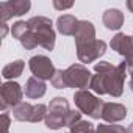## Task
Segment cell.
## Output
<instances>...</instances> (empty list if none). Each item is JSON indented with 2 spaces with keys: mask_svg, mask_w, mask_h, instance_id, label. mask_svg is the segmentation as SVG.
<instances>
[{
  "mask_svg": "<svg viewBox=\"0 0 133 133\" xmlns=\"http://www.w3.org/2000/svg\"><path fill=\"white\" fill-rule=\"evenodd\" d=\"M30 30L36 35L38 42L45 50H53L55 47V31L52 28V21L45 16H35L27 21Z\"/></svg>",
  "mask_w": 133,
  "mask_h": 133,
  "instance_id": "3957f363",
  "label": "cell"
},
{
  "mask_svg": "<svg viewBox=\"0 0 133 133\" xmlns=\"http://www.w3.org/2000/svg\"><path fill=\"white\" fill-rule=\"evenodd\" d=\"M27 31H28V22H25V21H17V22L13 24V27H11V35H13V38H16L17 41H21V38H22Z\"/></svg>",
  "mask_w": 133,
  "mask_h": 133,
  "instance_id": "d6986e66",
  "label": "cell"
},
{
  "mask_svg": "<svg viewBox=\"0 0 133 133\" xmlns=\"http://www.w3.org/2000/svg\"><path fill=\"white\" fill-rule=\"evenodd\" d=\"M24 91L19 83L16 82H5L0 88V108L5 113L10 108H16L19 103H22Z\"/></svg>",
  "mask_w": 133,
  "mask_h": 133,
  "instance_id": "52a82bcc",
  "label": "cell"
},
{
  "mask_svg": "<svg viewBox=\"0 0 133 133\" xmlns=\"http://www.w3.org/2000/svg\"><path fill=\"white\" fill-rule=\"evenodd\" d=\"M96 75H92L89 88L96 94H110L113 97H121L124 91V80L127 63H121L119 66H113L108 61L96 63L94 66Z\"/></svg>",
  "mask_w": 133,
  "mask_h": 133,
  "instance_id": "6da1fadb",
  "label": "cell"
},
{
  "mask_svg": "<svg viewBox=\"0 0 133 133\" xmlns=\"http://www.w3.org/2000/svg\"><path fill=\"white\" fill-rule=\"evenodd\" d=\"M75 39V45H82V44H88L96 41V28L92 25V22L89 21H80L78 28L74 35Z\"/></svg>",
  "mask_w": 133,
  "mask_h": 133,
  "instance_id": "7c38bea8",
  "label": "cell"
},
{
  "mask_svg": "<svg viewBox=\"0 0 133 133\" xmlns=\"http://www.w3.org/2000/svg\"><path fill=\"white\" fill-rule=\"evenodd\" d=\"M105 52H107V42L99 41V39L88 42V44L77 45V56L82 63H86V64L99 59Z\"/></svg>",
  "mask_w": 133,
  "mask_h": 133,
  "instance_id": "9c48e42d",
  "label": "cell"
},
{
  "mask_svg": "<svg viewBox=\"0 0 133 133\" xmlns=\"http://www.w3.org/2000/svg\"><path fill=\"white\" fill-rule=\"evenodd\" d=\"M72 2H68V3H61V2H58V0H55L53 2V6L56 8V10H69V8H72Z\"/></svg>",
  "mask_w": 133,
  "mask_h": 133,
  "instance_id": "cb8c5ba5",
  "label": "cell"
},
{
  "mask_svg": "<svg viewBox=\"0 0 133 133\" xmlns=\"http://www.w3.org/2000/svg\"><path fill=\"white\" fill-rule=\"evenodd\" d=\"M47 91V86L44 80H39L36 77H30L25 83V96L28 99H41Z\"/></svg>",
  "mask_w": 133,
  "mask_h": 133,
  "instance_id": "2e32d148",
  "label": "cell"
},
{
  "mask_svg": "<svg viewBox=\"0 0 133 133\" xmlns=\"http://www.w3.org/2000/svg\"><path fill=\"white\" fill-rule=\"evenodd\" d=\"M45 127L50 130H59L61 127H72L82 121V113L71 110L69 102L64 97H55L49 103L45 116Z\"/></svg>",
  "mask_w": 133,
  "mask_h": 133,
  "instance_id": "7a4b0ae2",
  "label": "cell"
},
{
  "mask_svg": "<svg viewBox=\"0 0 133 133\" xmlns=\"http://www.w3.org/2000/svg\"><path fill=\"white\" fill-rule=\"evenodd\" d=\"M47 111H49V108L44 103L31 105V103L22 102L16 108H13V116L16 121H21V122H39V121L45 119Z\"/></svg>",
  "mask_w": 133,
  "mask_h": 133,
  "instance_id": "8992f818",
  "label": "cell"
},
{
  "mask_svg": "<svg viewBox=\"0 0 133 133\" xmlns=\"http://www.w3.org/2000/svg\"><path fill=\"white\" fill-rule=\"evenodd\" d=\"M28 66H30L31 74L39 80H52V77L55 75V71H56L53 68V63L50 61V58H47L44 55L31 56L28 61Z\"/></svg>",
  "mask_w": 133,
  "mask_h": 133,
  "instance_id": "ba28073f",
  "label": "cell"
},
{
  "mask_svg": "<svg viewBox=\"0 0 133 133\" xmlns=\"http://www.w3.org/2000/svg\"><path fill=\"white\" fill-rule=\"evenodd\" d=\"M125 63H127V69H128V72H130V75H131V74H133V56L127 58Z\"/></svg>",
  "mask_w": 133,
  "mask_h": 133,
  "instance_id": "d4e9b609",
  "label": "cell"
},
{
  "mask_svg": "<svg viewBox=\"0 0 133 133\" xmlns=\"http://www.w3.org/2000/svg\"><path fill=\"white\" fill-rule=\"evenodd\" d=\"M21 44H22V47L24 49H27V50H33L35 47H38L39 45V42H38V38H36V35L30 30V27H28V31L21 38V41H19Z\"/></svg>",
  "mask_w": 133,
  "mask_h": 133,
  "instance_id": "ac0fdd59",
  "label": "cell"
},
{
  "mask_svg": "<svg viewBox=\"0 0 133 133\" xmlns=\"http://www.w3.org/2000/svg\"><path fill=\"white\" fill-rule=\"evenodd\" d=\"M31 3L28 0H11V2H2L0 3V21L5 22L11 17H17L25 14L30 10Z\"/></svg>",
  "mask_w": 133,
  "mask_h": 133,
  "instance_id": "30bf717a",
  "label": "cell"
},
{
  "mask_svg": "<svg viewBox=\"0 0 133 133\" xmlns=\"http://www.w3.org/2000/svg\"><path fill=\"white\" fill-rule=\"evenodd\" d=\"M0 27H2V35H0V38H5L6 33H8V25L5 22H2V25H0Z\"/></svg>",
  "mask_w": 133,
  "mask_h": 133,
  "instance_id": "484cf974",
  "label": "cell"
},
{
  "mask_svg": "<svg viewBox=\"0 0 133 133\" xmlns=\"http://www.w3.org/2000/svg\"><path fill=\"white\" fill-rule=\"evenodd\" d=\"M110 45L119 55L125 56V59L133 56V36H127L124 33H117L116 36H113Z\"/></svg>",
  "mask_w": 133,
  "mask_h": 133,
  "instance_id": "8fae6325",
  "label": "cell"
},
{
  "mask_svg": "<svg viewBox=\"0 0 133 133\" xmlns=\"http://www.w3.org/2000/svg\"><path fill=\"white\" fill-rule=\"evenodd\" d=\"M0 121H2V130L3 133H10V116L6 113H2V117H0Z\"/></svg>",
  "mask_w": 133,
  "mask_h": 133,
  "instance_id": "603a6c76",
  "label": "cell"
},
{
  "mask_svg": "<svg viewBox=\"0 0 133 133\" xmlns=\"http://www.w3.org/2000/svg\"><path fill=\"white\" fill-rule=\"evenodd\" d=\"M96 133H127V130L122 127V125H110V124H102V125H97L96 128Z\"/></svg>",
  "mask_w": 133,
  "mask_h": 133,
  "instance_id": "44dd1931",
  "label": "cell"
},
{
  "mask_svg": "<svg viewBox=\"0 0 133 133\" xmlns=\"http://www.w3.org/2000/svg\"><path fill=\"white\" fill-rule=\"evenodd\" d=\"M128 86H130V89H131V92H133V74H131V78H130V83H128Z\"/></svg>",
  "mask_w": 133,
  "mask_h": 133,
  "instance_id": "83f0119b",
  "label": "cell"
},
{
  "mask_svg": "<svg viewBox=\"0 0 133 133\" xmlns=\"http://www.w3.org/2000/svg\"><path fill=\"white\" fill-rule=\"evenodd\" d=\"M71 133H96V128L88 121H80L71 127Z\"/></svg>",
  "mask_w": 133,
  "mask_h": 133,
  "instance_id": "ffe728a7",
  "label": "cell"
},
{
  "mask_svg": "<svg viewBox=\"0 0 133 133\" xmlns=\"http://www.w3.org/2000/svg\"><path fill=\"white\" fill-rule=\"evenodd\" d=\"M92 75L89 72V69L86 66L75 63L72 66H69L64 71V82H66V88H78V89H85L91 85Z\"/></svg>",
  "mask_w": 133,
  "mask_h": 133,
  "instance_id": "5b68a950",
  "label": "cell"
},
{
  "mask_svg": "<svg viewBox=\"0 0 133 133\" xmlns=\"http://www.w3.org/2000/svg\"><path fill=\"white\" fill-rule=\"evenodd\" d=\"M102 22L108 30H119L124 25V14L121 10L116 8H110L103 13L102 16Z\"/></svg>",
  "mask_w": 133,
  "mask_h": 133,
  "instance_id": "9a60e30c",
  "label": "cell"
},
{
  "mask_svg": "<svg viewBox=\"0 0 133 133\" xmlns=\"http://www.w3.org/2000/svg\"><path fill=\"white\" fill-rule=\"evenodd\" d=\"M74 100L75 105L78 107V110L83 114H88L92 119H100L102 117V110L105 102L100 100L99 97H96L92 92L86 91V89H78L74 94Z\"/></svg>",
  "mask_w": 133,
  "mask_h": 133,
  "instance_id": "277c9868",
  "label": "cell"
},
{
  "mask_svg": "<svg viewBox=\"0 0 133 133\" xmlns=\"http://www.w3.org/2000/svg\"><path fill=\"white\" fill-rule=\"evenodd\" d=\"M127 116V108L121 103H113V102H105L103 110H102V119L107 122H119L125 119Z\"/></svg>",
  "mask_w": 133,
  "mask_h": 133,
  "instance_id": "4fadbf2b",
  "label": "cell"
},
{
  "mask_svg": "<svg viewBox=\"0 0 133 133\" xmlns=\"http://www.w3.org/2000/svg\"><path fill=\"white\" fill-rule=\"evenodd\" d=\"M78 24H80V21L75 16H72V14H63L56 21V28L64 36H74L75 31H77V28H78Z\"/></svg>",
  "mask_w": 133,
  "mask_h": 133,
  "instance_id": "5bb4252c",
  "label": "cell"
},
{
  "mask_svg": "<svg viewBox=\"0 0 133 133\" xmlns=\"http://www.w3.org/2000/svg\"><path fill=\"white\" fill-rule=\"evenodd\" d=\"M22 71H24V61L22 59H16L13 63H8L2 69V77L5 80H13V78L21 77Z\"/></svg>",
  "mask_w": 133,
  "mask_h": 133,
  "instance_id": "e0dca14e",
  "label": "cell"
},
{
  "mask_svg": "<svg viewBox=\"0 0 133 133\" xmlns=\"http://www.w3.org/2000/svg\"><path fill=\"white\" fill-rule=\"evenodd\" d=\"M127 8H128L130 13H133V0H128L127 2Z\"/></svg>",
  "mask_w": 133,
  "mask_h": 133,
  "instance_id": "4316f807",
  "label": "cell"
},
{
  "mask_svg": "<svg viewBox=\"0 0 133 133\" xmlns=\"http://www.w3.org/2000/svg\"><path fill=\"white\" fill-rule=\"evenodd\" d=\"M127 133H133V124H130V127L127 128Z\"/></svg>",
  "mask_w": 133,
  "mask_h": 133,
  "instance_id": "f1b7e54d",
  "label": "cell"
},
{
  "mask_svg": "<svg viewBox=\"0 0 133 133\" xmlns=\"http://www.w3.org/2000/svg\"><path fill=\"white\" fill-rule=\"evenodd\" d=\"M52 85H53V88H56V89H63V88H66V82H64V71L63 69H56L55 71V75L52 77Z\"/></svg>",
  "mask_w": 133,
  "mask_h": 133,
  "instance_id": "7402d4cb",
  "label": "cell"
}]
</instances>
